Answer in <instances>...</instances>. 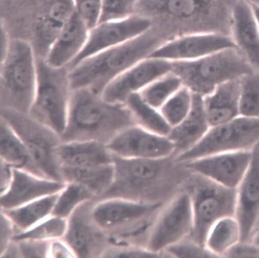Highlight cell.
<instances>
[{
  "mask_svg": "<svg viewBox=\"0 0 259 258\" xmlns=\"http://www.w3.org/2000/svg\"><path fill=\"white\" fill-rule=\"evenodd\" d=\"M137 125L124 104H112L88 89L72 90L63 142L96 141L107 145L125 128Z\"/></svg>",
  "mask_w": 259,
  "mask_h": 258,
  "instance_id": "1",
  "label": "cell"
},
{
  "mask_svg": "<svg viewBox=\"0 0 259 258\" xmlns=\"http://www.w3.org/2000/svg\"><path fill=\"white\" fill-rule=\"evenodd\" d=\"M146 33L86 58L70 69L72 90L88 89L102 95L113 80L165 42Z\"/></svg>",
  "mask_w": 259,
  "mask_h": 258,
  "instance_id": "2",
  "label": "cell"
},
{
  "mask_svg": "<svg viewBox=\"0 0 259 258\" xmlns=\"http://www.w3.org/2000/svg\"><path fill=\"white\" fill-rule=\"evenodd\" d=\"M172 62L171 72L192 93L204 97L220 84L255 70L237 48H227L192 61Z\"/></svg>",
  "mask_w": 259,
  "mask_h": 258,
  "instance_id": "3",
  "label": "cell"
},
{
  "mask_svg": "<svg viewBox=\"0 0 259 258\" xmlns=\"http://www.w3.org/2000/svg\"><path fill=\"white\" fill-rule=\"evenodd\" d=\"M1 108L28 113L37 81L36 57L31 43L20 38L11 39L1 60Z\"/></svg>",
  "mask_w": 259,
  "mask_h": 258,
  "instance_id": "4",
  "label": "cell"
},
{
  "mask_svg": "<svg viewBox=\"0 0 259 258\" xmlns=\"http://www.w3.org/2000/svg\"><path fill=\"white\" fill-rule=\"evenodd\" d=\"M36 68L35 93L28 114L61 136L65 130L72 92L70 68L54 67L39 58H36Z\"/></svg>",
  "mask_w": 259,
  "mask_h": 258,
  "instance_id": "5",
  "label": "cell"
},
{
  "mask_svg": "<svg viewBox=\"0 0 259 258\" xmlns=\"http://www.w3.org/2000/svg\"><path fill=\"white\" fill-rule=\"evenodd\" d=\"M1 117L12 126L25 144L31 166L50 180L60 181L57 154L63 142L60 135L31 117L28 113L2 108Z\"/></svg>",
  "mask_w": 259,
  "mask_h": 258,
  "instance_id": "6",
  "label": "cell"
},
{
  "mask_svg": "<svg viewBox=\"0 0 259 258\" xmlns=\"http://www.w3.org/2000/svg\"><path fill=\"white\" fill-rule=\"evenodd\" d=\"M237 0H139L137 9L154 15L200 23L203 32L231 37Z\"/></svg>",
  "mask_w": 259,
  "mask_h": 258,
  "instance_id": "7",
  "label": "cell"
},
{
  "mask_svg": "<svg viewBox=\"0 0 259 258\" xmlns=\"http://www.w3.org/2000/svg\"><path fill=\"white\" fill-rule=\"evenodd\" d=\"M113 155L115 175L113 183L103 195L105 198L125 197L141 200L144 195L168 178L172 159H127Z\"/></svg>",
  "mask_w": 259,
  "mask_h": 258,
  "instance_id": "8",
  "label": "cell"
},
{
  "mask_svg": "<svg viewBox=\"0 0 259 258\" xmlns=\"http://www.w3.org/2000/svg\"><path fill=\"white\" fill-rule=\"evenodd\" d=\"M190 192L194 219L192 239L205 246L207 234L220 220L235 217L237 189L224 186L196 174Z\"/></svg>",
  "mask_w": 259,
  "mask_h": 258,
  "instance_id": "9",
  "label": "cell"
},
{
  "mask_svg": "<svg viewBox=\"0 0 259 258\" xmlns=\"http://www.w3.org/2000/svg\"><path fill=\"white\" fill-rule=\"evenodd\" d=\"M259 143V119L239 116L223 124L211 126L202 139L187 151L175 157L186 163L225 152L250 151Z\"/></svg>",
  "mask_w": 259,
  "mask_h": 258,
  "instance_id": "10",
  "label": "cell"
},
{
  "mask_svg": "<svg viewBox=\"0 0 259 258\" xmlns=\"http://www.w3.org/2000/svg\"><path fill=\"white\" fill-rule=\"evenodd\" d=\"M193 226L191 196L188 192H182L159 211L151 228L147 248L160 254L190 236Z\"/></svg>",
  "mask_w": 259,
  "mask_h": 258,
  "instance_id": "11",
  "label": "cell"
},
{
  "mask_svg": "<svg viewBox=\"0 0 259 258\" xmlns=\"http://www.w3.org/2000/svg\"><path fill=\"white\" fill-rule=\"evenodd\" d=\"M160 202L146 201L125 197H111L98 204L92 211L96 225L105 231L126 234V229H135L158 213Z\"/></svg>",
  "mask_w": 259,
  "mask_h": 258,
  "instance_id": "12",
  "label": "cell"
},
{
  "mask_svg": "<svg viewBox=\"0 0 259 258\" xmlns=\"http://www.w3.org/2000/svg\"><path fill=\"white\" fill-rule=\"evenodd\" d=\"M151 26L148 18L135 15L121 20L99 23L90 30L84 48L68 66L71 69L86 58L143 35Z\"/></svg>",
  "mask_w": 259,
  "mask_h": 258,
  "instance_id": "13",
  "label": "cell"
},
{
  "mask_svg": "<svg viewBox=\"0 0 259 258\" xmlns=\"http://www.w3.org/2000/svg\"><path fill=\"white\" fill-rule=\"evenodd\" d=\"M112 154L123 158L157 160L175 156L176 147L167 137L138 125L128 127L107 145Z\"/></svg>",
  "mask_w": 259,
  "mask_h": 258,
  "instance_id": "14",
  "label": "cell"
},
{
  "mask_svg": "<svg viewBox=\"0 0 259 258\" xmlns=\"http://www.w3.org/2000/svg\"><path fill=\"white\" fill-rule=\"evenodd\" d=\"M230 48H237L231 36L196 32L165 41L148 58L170 61H192Z\"/></svg>",
  "mask_w": 259,
  "mask_h": 258,
  "instance_id": "15",
  "label": "cell"
},
{
  "mask_svg": "<svg viewBox=\"0 0 259 258\" xmlns=\"http://www.w3.org/2000/svg\"><path fill=\"white\" fill-rule=\"evenodd\" d=\"M172 62L148 58L113 80L102 93L112 104H124L131 94L139 93L159 78L171 72Z\"/></svg>",
  "mask_w": 259,
  "mask_h": 258,
  "instance_id": "16",
  "label": "cell"
},
{
  "mask_svg": "<svg viewBox=\"0 0 259 258\" xmlns=\"http://www.w3.org/2000/svg\"><path fill=\"white\" fill-rule=\"evenodd\" d=\"M252 157L251 150L225 152L186 163L196 174L228 188L237 189L245 176Z\"/></svg>",
  "mask_w": 259,
  "mask_h": 258,
  "instance_id": "17",
  "label": "cell"
},
{
  "mask_svg": "<svg viewBox=\"0 0 259 258\" xmlns=\"http://www.w3.org/2000/svg\"><path fill=\"white\" fill-rule=\"evenodd\" d=\"M251 153L249 166L237 188L235 217L241 227V242L249 241L259 220V143Z\"/></svg>",
  "mask_w": 259,
  "mask_h": 258,
  "instance_id": "18",
  "label": "cell"
},
{
  "mask_svg": "<svg viewBox=\"0 0 259 258\" xmlns=\"http://www.w3.org/2000/svg\"><path fill=\"white\" fill-rule=\"evenodd\" d=\"M12 174L9 188L1 197V207L5 210L57 193L66 187L61 182L37 178L20 168L14 167Z\"/></svg>",
  "mask_w": 259,
  "mask_h": 258,
  "instance_id": "19",
  "label": "cell"
},
{
  "mask_svg": "<svg viewBox=\"0 0 259 258\" xmlns=\"http://www.w3.org/2000/svg\"><path fill=\"white\" fill-rule=\"evenodd\" d=\"M231 37L255 71H259V26L251 5L237 0L233 9Z\"/></svg>",
  "mask_w": 259,
  "mask_h": 258,
  "instance_id": "20",
  "label": "cell"
},
{
  "mask_svg": "<svg viewBox=\"0 0 259 258\" xmlns=\"http://www.w3.org/2000/svg\"><path fill=\"white\" fill-rule=\"evenodd\" d=\"M90 29L74 12L63 26L45 60L54 67L69 66L87 43Z\"/></svg>",
  "mask_w": 259,
  "mask_h": 258,
  "instance_id": "21",
  "label": "cell"
},
{
  "mask_svg": "<svg viewBox=\"0 0 259 258\" xmlns=\"http://www.w3.org/2000/svg\"><path fill=\"white\" fill-rule=\"evenodd\" d=\"M210 127L203 97L193 93L191 109L185 119L171 127L168 139L175 145V157L190 150L205 136Z\"/></svg>",
  "mask_w": 259,
  "mask_h": 258,
  "instance_id": "22",
  "label": "cell"
},
{
  "mask_svg": "<svg viewBox=\"0 0 259 258\" xmlns=\"http://www.w3.org/2000/svg\"><path fill=\"white\" fill-rule=\"evenodd\" d=\"M240 78L225 82L209 95L203 97L210 126L228 122L240 116Z\"/></svg>",
  "mask_w": 259,
  "mask_h": 258,
  "instance_id": "23",
  "label": "cell"
},
{
  "mask_svg": "<svg viewBox=\"0 0 259 258\" xmlns=\"http://www.w3.org/2000/svg\"><path fill=\"white\" fill-rule=\"evenodd\" d=\"M89 203H83L78 207L70 217L67 225L66 240L77 256L90 257L101 239V235L89 212Z\"/></svg>",
  "mask_w": 259,
  "mask_h": 258,
  "instance_id": "24",
  "label": "cell"
},
{
  "mask_svg": "<svg viewBox=\"0 0 259 258\" xmlns=\"http://www.w3.org/2000/svg\"><path fill=\"white\" fill-rule=\"evenodd\" d=\"M57 154L64 166L85 167L113 163V155L106 145L96 141L62 142Z\"/></svg>",
  "mask_w": 259,
  "mask_h": 258,
  "instance_id": "25",
  "label": "cell"
},
{
  "mask_svg": "<svg viewBox=\"0 0 259 258\" xmlns=\"http://www.w3.org/2000/svg\"><path fill=\"white\" fill-rule=\"evenodd\" d=\"M63 174L70 182L80 184L94 194L102 195L111 186L115 175L114 163L96 166H64Z\"/></svg>",
  "mask_w": 259,
  "mask_h": 258,
  "instance_id": "26",
  "label": "cell"
},
{
  "mask_svg": "<svg viewBox=\"0 0 259 258\" xmlns=\"http://www.w3.org/2000/svg\"><path fill=\"white\" fill-rule=\"evenodd\" d=\"M241 241L239 223L235 217H228L212 226L207 234L204 246L215 257H225Z\"/></svg>",
  "mask_w": 259,
  "mask_h": 258,
  "instance_id": "27",
  "label": "cell"
},
{
  "mask_svg": "<svg viewBox=\"0 0 259 258\" xmlns=\"http://www.w3.org/2000/svg\"><path fill=\"white\" fill-rule=\"evenodd\" d=\"M124 104L132 113L137 125L153 134L167 137L171 127L159 110L145 102L139 92L130 95Z\"/></svg>",
  "mask_w": 259,
  "mask_h": 258,
  "instance_id": "28",
  "label": "cell"
},
{
  "mask_svg": "<svg viewBox=\"0 0 259 258\" xmlns=\"http://www.w3.org/2000/svg\"><path fill=\"white\" fill-rule=\"evenodd\" d=\"M59 195L57 193L16 208L5 210V214L19 228L28 230L52 213Z\"/></svg>",
  "mask_w": 259,
  "mask_h": 258,
  "instance_id": "29",
  "label": "cell"
},
{
  "mask_svg": "<svg viewBox=\"0 0 259 258\" xmlns=\"http://www.w3.org/2000/svg\"><path fill=\"white\" fill-rule=\"evenodd\" d=\"M69 19L63 12L51 8L47 16L39 20L36 28V39L32 45L36 58L46 59L63 26Z\"/></svg>",
  "mask_w": 259,
  "mask_h": 258,
  "instance_id": "30",
  "label": "cell"
},
{
  "mask_svg": "<svg viewBox=\"0 0 259 258\" xmlns=\"http://www.w3.org/2000/svg\"><path fill=\"white\" fill-rule=\"evenodd\" d=\"M1 160L9 166H26L29 155L23 142L12 126L1 117Z\"/></svg>",
  "mask_w": 259,
  "mask_h": 258,
  "instance_id": "31",
  "label": "cell"
},
{
  "mask_svg": "<svg viewBox=\"0 0 259 258\" xmlns=\"http://www.w3.org/2000/svg\"><path fill=\"white\" fill-rule=\"evenodd\" d=\"M183 86L180 78L171 72L151 83L139 93L145 102L159 110Z\"/></svg>",
  "mask_w": 259,
  "mask_h": 258,
  "instance_id": "32",
  "label": "cell"
},
{
  "mask_svg": "<svg viewBox=\"0 0 259 258\" xmlns=\"http://www.w3.org/2000/svg\"><path fill=\"white\" fill-rule=\"evenodd\" d=\"M193 93L185 86L172 95L159 110L171 127L181 123L189 114L192 107Z\"/></svg>",
  "mask_w": 259,
  "mask_h": 258,
  "instance_id": "33",
  "label": "cell"
},
{
  "mask_svg": "<svg viewBox=\"0 0 259 258\" xmlns=\"http://www.w3.org/2000/svg\"><path fill=\"white\" fill-rule=\"evenodd\" d=\"M240 116L259 119V71L240 78Z\"/></svg>",
  "mask_w": 259,
  "mask_h": 258,
  "instance_id": "34",
  "label": "cell"
},
{
  "mask_svg": "<svg viewBox=\"0 0 259 258\" xmlns=\"http://www.w3.org/2000/svg\"><path fill=\"white\" fill-rule=\"evenodd\" d=\"M93 193L83 186L72 183L60 194L52 215L53 217L64 219L71 213L83 201L92 197Z\"/></svg>",
  "mask_w": 259,
  "mask_h": 258,
  "instance_id": "35",
  "label": "cell"
},
{
  "mask_svg": "<svg viewBox=\"0 0 259 258\" xmlns=\"http://www.w3.org/2000/svg\"><path fill=\"white\" fill-rule=\"evenodd\" d=\"M67 224L65 220L57 217L42 222L25 232L16 235L13 239L16 241L32 239L47 240L59 238L66 232Z\"/></svg>",
  "mask_w": 259,
  "mask_h": 258,
  "instance_id": "36",
  "label": "cell"
},
{
  "mask_svg": "<svg viewBox=\"0 0 259 258\" xmlns=\"http://www.w3.org/2000/svg\"><path fill=\"white\" fill-rule=\"evenodd\" d=\"M138 1L139 0H102L99 23L121 20L135 15Z\"/></svg>",
  "mask_w": 259,
  "mask_h": 258,
  "instance_id": "37",
  "label": "cell"
},
{
  "mask_svg": "<svg viewBox=\"0 0 259 258\" xmlns=\"http://www.w3.org/2000/svg\"><path fill=\"white\" fill-rule=\"evenodd\" d=\"M170 256L180 257H215L205 246L187 238L167 248Z\"/></svg>",
  "mask_w": 259,
  "mask_h": 258,
  "instance_id": "38",
  "label": "cell"
},
{
  "mask_svg": "<svg viewBox=\"0 0 259 258\" xmlns=\"http://www.w3.org/2000/svg\"><path fill=\"white\" fill-rule=\"evenodd\" d=\"M75 12L91 30L99 23L102 0H71Z\"/></svg>",
  "mask_w": 259,
  "mask_h": 258,
  "instance_id": "39",
  "label": "cell"
},
{
  "mask_svg": "<svg viewBox=\"0 0 259 258\" xmlns=\"http://www.w3.org/2000/svg\"><path fill=\"white\" fill-rule=\"evenodd\" d=\"M20 252L24 257H41L47 256L48 243L46 240L26 239L19 240Z\"/></svg>",
  "mask_w": 259,
  "mask_h": 258,
  "instance_id": "40",
  "label": "cell"
},
{
  "mask_svg": "<svg viewBox=\"0 0 259 258\" xmlns=\"http://www.w3.org/2000/svg\"><path fill=\"white\" fill-rule=\"evenodd\" d=\"M106 256L116 257H157L159 253L152 252L146 248L137 247L121 246L119 249H114Z\"/></svg>",
  "mask_w": 259,
  "mask_h": 258,
  "instance_id": "41",
  "label": "cell"
},
{
  "mask_svg": "<svg viewBox=\"0 0 259 258\" xmlns=\"http://www.w3.org/2000/svg\"><path fill=\"white\" fill-rule=\"evenodd\" d=\"M228 257H259V247L249 242H240L226 254Z\"/></svg>",
  "mask_w": 259,
  "mask_h": 258,
  "instance_id": "42",
  "label": "cell"
},
{
  "mask_svg": "<svg viewBox=\"0 0 259 258\" xmlns=\"http://www.w3.org/2000/svg\"><path fill=\"white\" fill-rule=\"evenodd\" d=\"M10 219L6 214L1 216V253L5 251L7 242L12 234Z\"/></svg>",
  "mask_w": 259,
  "mask_h": 258,
  "instance_id": "43",
  "label": "cell"
},
{
  "mask_svg": "<svg viewBox=\"0 0 259 258\" xmlns=\"http://www.w3.org/2000/svg\"><path fill=\"white\" fill-rule=\"evenodd\" d=\"M72 251L61 242H56L53 243L51 246V252L53 256L56 257H74Z\"/></svg>",
  "mask_w": 259,
  "mask_h": 258,
  "instance_id": "44",
  "label": "cell"
},
{
  "mask_svg": "<svg viewBox=\"0 0 259 258\" xmlns=\"http://www.w3.org/2000/svg\"><path fill=\"white\" fill-rule=\"evenodd\" d=\"M11 40L5 27L2 24L1 25V60L5 57L8 51Z\"/></svg>",
  "mask_w": 259,
  "mask_h": 258,
  "instance_id": "45",
  "label": "cell"
},
{
  "mask_svg": "<svg viewBox=\"0 0 259 258\" xmlns=\"http://www.w3.org/2000/svg\"><path fill=\"white\" fill-rule=\"evenodd\" d=\"M248 242L259 247V229L252 234Z\"/></svg>",
  "mask_w": 259,
  "mask_h": 258,
  "instance_id": "46",
  "label": "cell"
},
{
  "mask_svg": "<svg viewBox=\"0 0 259 258\" xmlns=\"http://www.w3.org/2000/svg\"><path fill=\"white\" fill-rule=\"evenodd\" d=\"M251 5V4H250ZM259 26V7L251 5Z\"/></svg>",
  "mask_w": 259,
  "mask_h": 258,
  "instance_id": "47",
  "label": "cell"
},
{
  "mask_svg": "<svg viewBox=\"0 0 259 258\" xmlns=\"http://www.w3.org/2000/svg\"><path fill=\"white\" fill-rule=\"evenodd\" d=\"M246 1L252 5L259 7V0H246Z\"/></svg>",
  "mask_w": 259,
  "mask_h": 258,
  "instance_id": "48",
  "label": "cell"
},
{
  "mask_svg": "<svg viewBox=\"0 0 259 258\" xmlns=\"http://www.w3.org/2000/svg\"><path fill=\"white\" fill-rule=\"evenodd\" d=\"M258 229H259V220L258 221L257 224H256V226L254 229L252 234L253 233H254L255 231H256L257 230H258Z\"/></svg>",
  "mask_w": 259,
  "mask_h": 258,
  "instance_id": "49",
  "label": "cell"
}]
</instances>
